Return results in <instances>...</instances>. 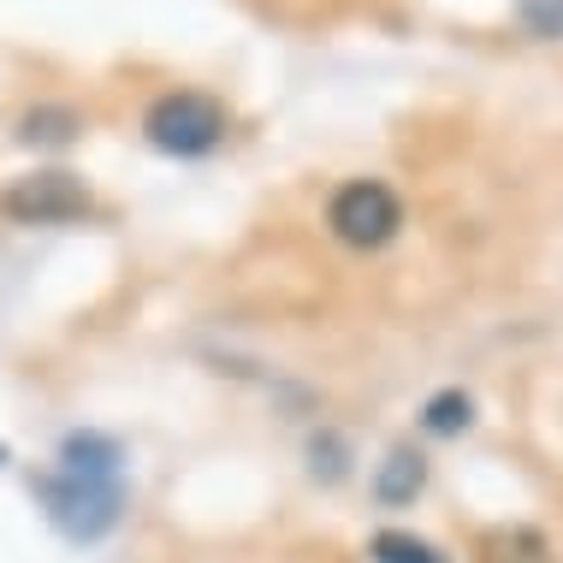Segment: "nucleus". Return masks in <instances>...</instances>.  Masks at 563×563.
<instances>
[{
    "mask_svg": "<svg viewBox=\"0 0 563 563\" xmlns=\"http://www.w3.org/2000/svg\"><path fill=\"white\" fill-rule=\"evenodd\" d=\"M119 445L101 433H71L59 445V468L42 481V505H48L54 528L66 540H101L125 510V481H119Z\"/></svg>",
    "mask_w": 563,
    "mask_h": 563,
    "instance_id": "obj_1",
    "label": "nucleus"
},
{
    "mask_svg": "<svg viewBox=\"0 0 563 563\" xmlns=\"http://www.w3.org/2000/svg\"><path fill=\"white\" fill-rule=\"evenodd\" d=\"M143 131H148V143H155L161 155L196 161V155H208V148H220L225 108L214 96H202V89H173V96H161L155 108H148Z\"/></svg>",
    "mask_w": 563,
    "mask_h": 563,
    "instance_id": "obj_2",
    "label": "nucleus"
},
{
    "mask_svg": "<svg viewBox=\"0 0 563 563\" xmlns=\"http://www.w3.org/2000/svg\"><path fill=\"white\" fill-rule=\"evenodd\" d=\"M327 220L350 250H379V243L398 238L404 202H398V190L379 185V178H350V185H339V196H332Z\"/></svg>",
    "mask_w": 563,
    "mask_h": 563,
    "instance_id": "obj_3",
    "label": "nucleus"
},
{
    "mask_svg": "<svg viewBox=\"0 0 563 563\" xmlns=\"http://www.w3.org/2000/svg\"><path fill=\"white\" fill-rule=\"evenodd\" d=\"M0 208H7V220H19V225H66V220L89 214V190H84L78 173L48 166V173L12 178L7 196H0Z\"/></svg>",
    "mask_w": 563,
    "mask_h": 563,
    "instance_id": "obj_4",
    "label": "nucleus"
},
{
    "mask_svg": "<svg viewBox=\"0 0 563 563\" xmlns=\"http://www.w3.org/2000/svg\"><path fill=\"white\" fill-rule=\"evenodd\" d=\"M481 563H552V545L534 528H493L481 540Z\"/></svg>",
    "mask_w": 563,
    "mask_h": 563,
    "instance_id": "obj_5",
    "label": "nucleus"
},
{
    "mask_svg": "<svg viewBox=\"0 0 563 563\" xmlns=\"http://www.w3.org/2000/svg\"><path fill=\"white\" fill-rule=\"evenodd\" d=\"M421 481H428V463H421V451L398 445V451L386 456V468H379L374 493L386 498V505H404V498H416V493H421Z\"/></svg>",
    "mask_w": 563,
    "mask_h": 563,
    "instance_id": "obj_6",
    "label": "nucleus"
},
{
    "mask_svg": "<svg viewBox=\"0 0 563 563\" xmlns=\"http://www.w3.org/2000/svg\"><path fill=\"white\" fill-rule=\"evenodd\" d=\"M78 131H84V119L71 108H30L19 119V143H36V148H66Z\"/></svg>",
    "mask_w": 563,
    "mask_h": 563,
    "instance_id": "obj_7",
    "label": "nucleus"
},
{
    "mask_svg": "<svg viewBox=\"0 0 563 563\" xmlns=\"http://www.w3.org/2000/svg\"><path fill=\"white\" fill-rule=\"evenodd\" d=\"M468 421H475V404L463 398V391H433L428 409H421V428L439 433V439H451V433H463Z\"/></svg>",
    "mask_w": 563,
    "mask_h": 563,
    "instance_id": "obj_8",
    "label": "nucleus"
},
{
    "mask_svg": "<svg viewBox=\"0 0 563 563\" xmlns=\"http://www.w3.org/2000/svg\"><path fill=\"white\" fill-rule=\"evenodd\" d=\"M374 563H445L428 540L404 534V528H379L374 534Z\"/></svg>",
    "mask_w": 563,
    "mask_h": 563,
    "instance_id": "obj_9",
    "label": "nucleus"
},
{
    "mask_svg": "<svg viewBox=\"0 0 563 563\" xmlns=\"http://www.w3.org/2000/svg\"><path fill=\"white\" fill-rule=\"evenodd\" d=\"M0 456H7V451H0Z\"/></svg>",
    "mask_w": 563,
    "mask_h": 563,
    "instance_id": "obj_10",
    "label": "nucleus"
}]
</instances>
